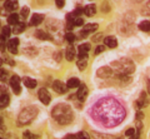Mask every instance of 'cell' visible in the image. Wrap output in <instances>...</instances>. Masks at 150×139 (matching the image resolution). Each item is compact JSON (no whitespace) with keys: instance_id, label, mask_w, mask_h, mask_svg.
<instances>
[{"instance_id":"cell-33","label":"cell","mask_w":150,"mask_h":139,"mask_svg":"<svg viewBox=\"0 0 150 139\" xmlns=\"http://www.w3.org/2000/svg\"><path fill=\"white\" fill-rule=\"evenodd\" d=\"M65 39H67L68 43H74L75 41V35L73 33H68L67 35H65Z\"/></svg>"},{"instance_id":"cell-20","label":"cell","mask_w":150,"mask_h":139,"mask_svg":"<svg viewBox=\"0 0 150 139\" xmlns=\"http://www.w3.org/2000/svg\"><path fill=\"white\" fill-rule=\"evenodd\" d=\"M18 23H19V15H18V14L14 13V14H11V15L8 16V24L9 25H14V26H15Z\"/></svg>"},{"instance_id":"cell-19","label":"cell","mask_w":150,"mask_h":139,"mask_svg":"<svg viewBox=\"0 0 150 139\" xmlns=\"http://www.w3.org/2000/svg\"><path fill=\"white\" fill-rule=\"evenodd\" d=\"M68 88H79L81 84H80V80L78 79V78H70L67 83Z\"/></svg>"},{"instance_id":"cell-22","label":"cell","mask_w":150,"mask_h":139,"mask_svg":"<svg viewBox=\"0 0 150 139\" xmlns=\"http://www.w3.org/2000/svg\"><path fill=\"white\" fill-rule=\"evenodd\" d=\"M65 57H67V60H69V62H71V60L75 59V49L73 48V46H69V48L67 49Z\"/></svg>"},{"instance_id":"cell-32","label":"cell","mask_w":150,"mask_h":139,"mask_svg":"<svg viewBox=\"0 0 150 139\" xmlns=\"http://www.w3.org/2000/svg\"><path fill=\"white\" fill-rule=\"evenodd\" d=\"M83 13H84V9L83 8H76L71 14H73L74 18H80V15H81Z\"/></svg>"},{"instance_id":"cell-25","label":"cell","mask_w":150,"mask_h":139,"mask_svg":"<svg viewBox=\"0 0 150 139\" xmlns=\"http://www.w3.org/2000/svg\"><path fill=\"white\" fill-rule=\"evenodd\" d=\"M24 30H25V24H24V23H18V24L14 26L13 33L14 34H19V33H23Z\"/></svg>"},{"instance_id":"cell-9","label":"cell","mask_w":150,"mask_h":139,"mask_svg":"<svg viewBox=\"0 0 150 139\" xmlns=\"http://www.w3.org/2000/svg\"><path fill=\"white\" fill-rule=\"evenodd\" d=\"M39 99H40V101H41L43 104L48 105V104L50 103V100H51V96H50V94H49V91L43 88V89L39 90Z\"/></svg>"},{"instance_id":"cell-18","label":"cell","mask_w":150,"mask_h":139,"mask_svg":"<svg viewBox=\"0 0 150 139\" xmlns=\"http://www.w3.org/2000/svg\"><path fill=\"white\" fill-rule=\"evenodd\" d=\"M79 55H88L89 50H90V44L89 43H84L79 46Z\"/></svg>"},{"instance_id":"cell-38","label":"cell","mask_w":150,"mask_h":139,"mask_svg":"<svg viewBox=\"0 0 150 139\" xmlns=\"http://www.w3.org/2000/svg\"><path fill=\"white\" fill-rule=\"evenodd\" d=\"M55 4H56V6H58V8H63V6L65 5V1H63V0H62V1H60V0H58V1H56Z\"/></svg>"},{"instance_id":"cell-7","label":"cell","mask_w":150,"mask_h":139,"mask_svg":"<svg viewBox=\"0 0 150 139\" xmlns=\"http://www.w3.org/2000/svg\"><path fill=\"white\" fill-rule=\"evenodd\" d=\"M53 89L56 93H59V94H64V93H67V90H68V85L64 84V83L60 80H56L53 83Z\"/></svg>"},{"instance_id":"cell-4","label":"cell","mask_w":150,"mask_h":139,"mask_svg":"<svg viewBox=\"0 0 150 139\" xmlns=\"http://www.w3.org/2000/svg\"><path fill=\"white\" fill-rule=\"evenodd\" d=\"M38 115V108L36 106H28V108L23 109L18 118V123L20 126H26L29 124L33 119Z\"/></svg>"},{"instance_id":"cell-35","label":"cell","mask_w":150,"mask_h":139,"mask_svg":"<svg viewBox=\"0 0 150 139\" xmlns=\"http://www.w3.org/2000/svg\"><path fill=\"white\" fill-rule=\"evenodd\" d=\"M28 15H29V8L24 6V8L21 9V16L24 18V19H26V18H28Z\"/></svg>"},{"instance_id":"cell-10","label":"cell","mask_w":150,"mask_h":139,"mask_svg":"<svg viewBox=\"0 0 150 139\" xmlns=\"http://www.w3.org/2000/svg\"><path fill=\"white\" fill-rule=\"evenodd\" d=\"M76 96L79 98V100H80V101H84L86 99V96H88V87L85 84H81L80 87H79Z\"/></svg>"},{"instance_id":"cell-39","label":"cell","mask_w":150,"mask_h":139,"mask_svg":"<svg viewBox=\"0 0 150 139\" xmlns=\"http://www.w3.org/2000/svg\"><path fill=\"white\" fill-rule=\"evenodd\" d=\"M101 38H103V35H101V34H98V35H95V36H94V38H93V40H94V41H99Z\"/></svg>"},{"instance_id":"cell-1","label":"cell","mask_w":150,"mask_h":139,"mask_svg":"<svg viewBox=\"0 0 150 139\" xmlns=\"http://www.w3.org/2000/svg\"><path fill=\"white\" fill-rule=\"evenodd\" d=\"M94 117L105 127H115L125 118V109L118 100L104 98L94 106Z\"/></svg>"},{"instance_id":"cell-17","label":"cell","mask_w":150,"mask_h":139,"mask_svg":"<svg viewBox=\"0 0 150 139\" xmlns=\"http://www.w3.org/2000/svg\"><path fill=\"white\" fill-rule=\"evenodd\" d=\"M95 13H96V6L94 4H90V5L84 8V14L86 16H93V15H95Z\"/></svg>"},{"instance_id":"cell-27","label":"cell","mask_w":150,"mask_h":139,"mask_svg":"<svg viewBox=\"0 0 150 139\" xmlns=\"http://www.w3.org/2000/svg\"><path fill=\"white\" fill-rule=\"evenodd\" d=\"M13 33V30L10 29V28H9V26H4L3 28V29H1V35L4 36V38H10V34Z\"/></svg>"},{"instance_id":"cell-29","label":"cell","mask_w":150,"mask_h":139,"mask_svg":"<svg viewBox=\"0 0 150 139\" xmlns=\"http://www.w3.org/2000/svg\"><path fill=\"white\" fill-rule=\"evenodd\" d=\"M9 79V74L6 70H4V69H0V80L1 82H6Z\"/></svg>"},{"instance_id":"cell-8","label":"cell","mask_w":150,"mask_h":139,"mask_svg":"<svg viewBox=\"0 0 150 139\" xmlns=\"http://www.w3.org/2000/svg\"><path fill=\"white\" fill-rule=\"evenodd\" d=\"M98 28H99V25L95 24V23H93V24H86L85 26H84L83 31L80 33V36H81V38H85V36H86L88 34L93 33V31H96Z\"/></svg>"},{"instance_id":"cell-21","label":"cell","mask_w":150,"mask_h":139,"mask_svg":"<svg viewBox=\"0 0 150 139\" xmlns=\"http://www.w3.org/2000/svg\"><path fill=\"white\" fill-rule=\"evenodd\" d=\"M9 101H10V98H9L8 94H3L0 95V109L1 108H5V106H8Z\"/></svg>"},{"instance_id":"cell-3","label":"cell","mask_w":150,"mask_h":139,"mask_svg":"<svg viewBox=\"0 0 150 139\" xmlns=\"http://www.w3.org/2000/svg\"><path fill=\"white\" fill-rule=\"evenodd\" d=\"M111 69L114 70L116 74H119L120 77H125L128 74H131L135 70V64L131 62L128 58H123L118 60V62H114L111 64Z\"/></svg>"},{"instance_id":"cell-34","label":"cell","mask_w":150,"mask_h":139,"mask_svg":"<svg viewBox=\"0 0 150 139\" xmlns=\"http://www.w3.org/2000/svg\"><path fill=\"white\" fill-rule=\"evenodd\" d=\"M84 25V20L81 18H75L74 19V26H81Z\"/></svg>"},{"instance_id":"cell-44","label":"cell","mask_w":150,"mask_h":139,"mask_svg":"<svg viewBox=\"0 0 150 139\" xmlns=\"http://www.w3.org/2000/svg\"><path fill=\"white\" fill-rule=\"evenodd\" d=\"M1 64H3V60H1V59H0V65H1Z\"/></svg>"},{"instance_id":"cell-13","label":"cell","mask_w":150,"mask_h":139,"mask_svg":"<svg viewBox=\"0 0 150 139\" xmlns=\"http://www.w3.org/2000/svg\"><path fill=\"white\" fill-rule=\"evenodd\" d=\"M43 20H44V15H43V14H34V15L31 16L29 24L31 26H36V25H39Z\"/></svg>"},{"instance_id":"cell-15","label":"cell","mask_w":150,"mask_h":139,"mask_svg":"<svg viewBox=\"0 0 150 139\" xmlns=\"http://www.w3.org/2000/svg\"><path fill=\"white\" fill-rule=\"evenodd\" d=\"M148 104H149V99H148L146 94H145V93H142V94H140L139 100L137 101V106L140 109V108H144V106H146Z\"/></svg>"},{"instance_id":"cell-30","label":"cell","mask_w":150,"mask_h":139,"mask_svg":"<svg viewBox=\"0 0 150 139\" xmlns=\"http://www.w3.org/2000/svg\"><path fill=\"white\" fill-rule=\"evenodd\" d=\"M76 139H90V135H89V133L86 132H79L76 135H75Z\"/></svg>"},{"instance_id":"cell-40","label":"cell","mask_w":150,"mask_h":139,"mask_svg":"<svg viewBox=\"0 0 150 139\" xmlns=\"http://www.w3.org/2000/svg\"><path fill=\"white\" fill-rule=\"evenodd\" d=\"M137 119H138V120H142V119H143V113H142V112H138V114H137Z\"/></svg>"},{"instance_id":"cell-43","label":"cell","mask_w":150,"mask_h":139,"mask_svg":"<svg viewBox=\"0 0 150 139\" xmlns=\"http://www.w3.org/2000/svg\"><path fill=\"white\" fill-rule=\"evenodd\" d=\"M1 123H3V120H1V118H0V126H1Z\"/></svg>"},{"instance_id":"cell-28","label":"cell","mask_w":150,"mask_h":139,"mask_svg":"<svg viewBox=\"0 0 150 139\" xmlns=\"http://www.w3.org/2000/svg\"><path fill=\"white\" fill-rule=\"evenodd\" d=\"M142 14H143V15H145V16L150 15V1L145 3V5H144L143 9H142Z\"/></svg>"},{"instance_id":"cell-31","label":"cell","mask_w":150,"mask_h":139,"mask_svg":"<svg viewBox=\"0 0 150 139\" xmlns=\"http://www.w3.org/2000/svg\"><path fill=\"white\" fill-rule=\"evenodd\" d=\"M39 137L35 135V134H33L30 132H25L24 134H23V139H38Z\"/></svg>"},{"instance_id":"cell-24","label":"cell","mask_w":150,"mask_h":139,"mask_svg":"<svg viewBox=\"0 0 150 139\" xmlns=\"http://www.w3.org/2000/svg\"><path fill=\"white\" fill-rule=\"evenodd\" d=\"M24 84L26 88H30V89H33V88H35L38 85V83L35 79H31V78H24Z\"/></svg>"},{"instance_id":"cell-45","label":"cell","mask_w":150,"mask_h":139,"mask_svg":"<svg viewBox=\"0 0 150 139\" xmlns=\"http://www.w3.org/2000/svg\"><path fill=\"white\" fill-rule=\"evenodd\" d=\"M0 28H1V21H0Z\"/></svg>"},{"instance_id":"cell-23","label":"cell","mask_w":150,"mask_h":139,"mask_svg":"<svg viewBox=\"0 0 150 139\" xmlns=\"http://www.w3.org/2000/svg\"><path fill=\"white\" fill-rule=\"evenodd\" d=\"M35 36H36V38H39V39H41V40H50L51 39V36L48 33L43 31V30H38L35 33Z\"/></svg>"},{"instance_id":"cell-2","label":"cell","mask_w":150,"mask_h":139,"mask_svg":"<svg viewBox=\"0 0 150 139\" xmlns=\"http://www.w3.org/2000/svg\"><path fill=\"white\" fill-rule=\"evenodd\" d=\"M51 115H53V118L56 120V122H58L59 124H63V126L71 123L73 118H74L73 110L68 104L56 105L53 109V112H51Z\"/></svg>"},{"instance_id":"cell-41","label":"cell","mask_w":150,"mask_h":139,"mask_svg":"<svg viewBox=\"0 0 150 139\" xmlns=\"http://www.w3.org/2000/svg\"><path fill=\"white\" fill-rule=\"evenodd\" d=\"M64 139H76V138H75V135H73V134H70V135H67Z\"/></svg>"},{"instance_id":"cell-36","label":"cell","mask_w":150,"mask_h":139,"mask_svg":"<svg viewBox=\"0 0 150 139\" xmlns=\"http://www.w3.org/2000/svg\"><path fill=\"white\" fill-rule=\"evenodd\" d=\"M104 50H105V46H104V45H98V46H96V49H95V52H94V54L98 55V54L103 53Z\"/></svg>"},{"instance_id":"cell-6","label":"cell","mask_w":150,"mask_h":139,"mask_svg":"<svg viewBox=\"0 0 150 139\" xmlns=\"http://www.w3.org/2000/svg\"><path fill=\"white\" fill-rule=\"evenodd\" d=\"M112 73H114V70L110 67H103L98 70L96 74H98V77L103 78V79H106V78H110L112 75Z\"/></svg>"},{"instance_id":"cell-26","label":"cell","mask_w":150,"mask_h":139,"mask_svg":"<svg viewBox=\"0 0 150 139\" xmlns=\"http://www.w3.org/2000/svg\"><path fill=\"white\" fill-rule=\"evenodd\" d=\"M139 29L142 30V31H150V21L149 20H144V21H142L139 24Z\"/></svg>"},{"instance_id":"cell-37","label":"cell","mask_w":150,"mask_h":139,"mask_svg":"<svg viewBox=\"0 0 150 139\" xmlns=\"http://www.w3.org/2000/svg\"><path fill=\"white\" fill-rule=\"evenodd\" d=\"M5 38H4L3 35H0V50H4V48H5Z\"/></svg>"},{"instance_id":"cell-11","label":"cell","mask_w":150,"mask_h":139,"mask_svg":"<svg viewBox=\"0 0 150 139\" xmlns=\"http://www.w3.org/2000/svg\"><path fill=\"white\" fill-rule=\"evenodd\" d=\"M18 45H19V40H18L16 38L10 39V40H9V43H8V49H9V52L13 53V54H16V53H18Z\"/></svg>"},{"instance_id":"cell-14","label":"cell","mask_w":150,"mask_h":139,"mask_svg":"<svg viewBox=\"0 0 150 139\" xmlns=\"http://www.w3.org/2000/svg\"><path fill=\"white\" fill-rule=\"evenodd\" d=\"M76 65L80 70H84L88 65V55H79V59L76 62Z\"/></svg>"},{"instance_id":"cell-16","label":"cell","mask_w":150,"mask_h":139,"mask_svg":"<svg viewBox=\"0 0 150 139\" xmlns=\"http://www.w3.org/2000/svg\"><path fill=\"white\" fill-rule=\"evenodd\" d=\"M104 44L108 48H116L118 46V40H116L115 36H106L104 39Z\"/></svg>"},{"instance_id":"cell-42","label":"cell","mask_w":150,"mask_h":139,"mask_svg":"<svg viewBox=\"0 0 150 139\" xmlns=\"http://www.w3.org/2000/svg\"><path fill=\"white\" fill-rule=\"evenodd\" d=\"M148 85H149V89H148V91L150 93V80H148Z\"/></svg>"},{"instance_id":"cell-5","label":"cell","mask_w":150,"mask_h":139,"mask_svg":"<svg viewBox=\"0 0 150 139\" xmlns=\"http://www.w3.org/2000/svg\"><path fill=\"white\" fill-rule=\"evenodd\" d=\"M10 87L14 91V94H20L21 93V85H20V79L18 75H13L10 77Z\"/></svg>"},{"instance_id":"cell-12","label":"cell","mask_w":150,"mask_h":139,"mask_svg":"<svg viewBox=\"0 0 150 139\" xmlns=\"http://www.w3.org/2000/svg\"><path fill=\"white\" fill-rule=\"evenodd\" d=\"M18 8H19V3L15 1V0H8V1H5V4H4V9L8 11H14V10H16Z\"/></svg>"}]
</instances>
